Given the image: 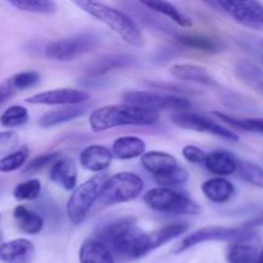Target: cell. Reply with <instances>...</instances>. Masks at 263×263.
I'll list each match as a JSON object with an SVG mask.
<instances>
[{
  "label": "cell",
  "instance_id": "6da1fadb",
  "mask_svg": "<svg viewBox=\"0 0 263 263\" xmlns=\"http://www.w3.org/2000/svg\"><path fill=\"white\" fill-rule=\"evenodd\" d=\"M97 235V240L122 261L140 258L153 251L149 233L140 230L133 217L118 218L103 225Z\"/></svg>",
  "mask_w": 263,
  "mask_h": 263
},
{
  "label": "cell",
  "instance_id": "7a4b0ae2",
  "mask_svg": "<svg viewBox=\"0 0 263 263\" xmlns=\"http://www.w3.org/2000/svg\"><path fill=\"white\" fill-rule=\"evenodd\" d=\"M159 121V112L130 104L105 105L90 113L89 123L94 133L125 126H153Z\"/></svg>",
  "mask_w": 263,
  "mask_h": 263
},
{
  "label": "cell",
  "instance_id": "3957f363",
  "mask_svg": "<svg viewBox=\"0 0 263 263\" xmlns=\"http://www.w3.org/2000/svg\"><path fill=\"white\" fill-rule=\"evenodd\" d=\"M74 4L81 8L85 13L97 18L102 23L117 33L126 44L139 48L144 44L143 33L140 27L133 17L117 8L109 7L99 2H74Z\"/></svg>",
  "mask_w": 263,
  "mask_h": 263
},
{
  "label": "cell",
  "instance_id": "277c9868",
  "mask_svg": "<svg viewBox=\"0 0 263 263\" xmlns=\"http://www.w3.org/2000/svg\"><path fill=\"white\" fill-rule=\"evenodd\" d=\"M143 189L144 181L139 175L120 172L104 180L98 202L103 205L131 202L141 194Z\"/></svg>",
  "mask_w": 263,
  "mask_h": 263
},
{
  "label": "cell",
  "instance_id": "5b68a950",
  "mask_svg": "<svg viewBox=\"0 0 263 263\" xmlns=\"http://www.w3.org/2000/svg\"><path fill=\"white\" fill-rule=\"evenodd\" d=\"M100 43V37L94 32H82L73 36L58 39L45 46L44 54L55 62H71L94 50Z\"/></svg>",
  "mask_w": 263,
  "mask_h": 263
},
{
  "label": "cell",
  "instance_id": "8992f818",
  "mask_svg": "<svg viewBox=\"0 0 263 263\" xmlns=\"http://www.w3.org/2000/svg\"><path fill=\"white\" fill-rule=\"evenodd\" d=\"M105 179L107 177L103 175H97L74 187L66 205L67 217L73 225H79L86 218L92 205L99 199L100 190Z\"/></svg>",
  "mask_w": 263,
  "mask_h": 263
},
{
  "label": "cell",
  "instance_id": "52a82bcc",
  "mask_svg": "<svg viewBox=\"0 0 263 263\" xmlns=\"http://www.w3.org/2000/svg\"><path fill=\"white\" fill-rule=\"evenodd\" d=\"M144 203L152 210L175 215H198L200 208L193 199L182 193L168 187H154L143 198Z\"/></svg>",
  "mask_w": 263,
  "mask_h": 263
},
{
  "label": "cell",
  "instance_id": "ba28073f",
  "mask_svg": "<svg viewBox=\"0 0 263 263\" xmlns=\"http://www.w3.org/2000/svg\"><path fill=\"white\" fill-rule=\"evenodd\" d=\"M126 104L135 107L145 108V109L156 110H174L176 113L187 112L192 108V103L185 97L174 94H163L159 91H140V90H130L126 91L122 97Z\"/></svg>",
  "mask_w": 263,
  "mask_h": 263
},
{
  "label": "cell",
  "instance_id": "9c48e42d",
  "mask_svg": "<svg viewBox=\"0 0 263 263\" xmlns=\"http://www.w3.org/2000/svg\"><path fill=\"white\" fill-rule=\"evenodd\" d=\"M210 7L216 8L231 20L244 27L263 31V4L259 2H210Z\"/></svg>",
  "mask_w": 263,
  "mask_h": 263
},
{
  "label": "cell",
  "instance_id": "30bf717a",
  "mask_svg": "<svg viewBox=\"0 0 263 263\" xmlns=\"http://www.w3.org/2000/svg\"><path fill=\"white\" fill-rule=\"evenodd\" d=\"M249 233H252V229L246 228V226H241V228L207 226V228L199 229L190 235L185 236L179 247L175 249V253H182V252L200 243H205V241H235Z\"/></svg>",
  "mask_w": 263,
  "mask_h": 263
},
{
  "label": "cell",
  "instance_id": "8fae6325",
  "mask_svg": "<svg viewBox=\"0 0 263 263\" xmlns=\"http://www.w3.org/2000/svg\"><path fill=\"white\" fill-rule=\"evenodd\" d=\"M171 120L177 127L185 128V130L198 131V133H207V134H211V135H215L217 136V138L225 139V140H229V141L239 140L238 134L229 130L228 127L215 122V121L210 120V118L204 117V116L197 115V113H190V112L175 113V115L171 117Z\"/></svg>",
  "mask_w": 263,
  "mask_h": 263
},
{
  "label": "cell",
  "instance_id": "7c38bea8",
  "mask_svg": "<svg viewBox=\"0 0 263 263\" xmlns=\"http://www.w3.org/2000/svg\"><path fill=\"white\" fill-rule=\"evenodd\" d=\"M90 99L87 92L77 89H54L41 91L39 94L27 98L26 102L35 105H62V107H73V105L86 104Z\"/></svg>",
  "mask_w": 263,
  "mask_h": 263
},
{
  "label": "cell",
  "instance_id": "4fadbf2b",
  "mask_svg": "<svg viewBox=\"0 0 263 263\" xmlns=\"http://www.w3.org/2000/svg\"><path fill=\"white\" fill-rule=\"evenodd\" d=\"M258 236L252 231L233 241L228 252L229 263H257L259 253Z\"/></svg>",
  "mask_w": 263,
  "mask_h": 263
},
{
  "label": "cell",
  "instance_id": "5bb4252c",
  "mask_svg": "<svg viewBox=\"0 0 263 263\" xmlns=\"http://www.w3.org/2000/svg\"><path fill=\"white\" fill-rule=\"evenodd\" d=\"M35 247L28 239H14L0 244V261L4 263H31Z\"/></svg>",
  "mask_w": 263,
  "mask_h": 263
},
{
  "label": "cell",
  "instance_id": "9a60e30c",
  "mask_svg": "<svg viewBox=\"0 0 263 263\" xmlns=\"http://www.w3.org/2000/svg\"><path fill=\"white\" fill-rule=\"evenodd\" d=\"M134 63H135V59L128 54H107V55L99 57L91 64H89L85 74L87 77H100L115 69L133 66Z\"/></svg>",
  "mask_w": 263,
  "mask_h": 263
},
{
  "label": "cell",
  "instance_id": "2e32d148",
  "mask_svg": "<svg viewBox=\"0 0 263 263\" xmlns=\"http://www.w3.org/2000/svg\"><path fill=\"white\" fill-rule=\"evenodd\" d=\"M49 177L54 184L61 186L62 189L67 190V192L74 190V187L77 186L76 164L72 159L59 157L50 166Z\"/></svg>",
  "mask_w": 263,
  "mask_h": 263
},
{
  "label": "cell",
  "instance_id": "e0dca14e",
  "mask_svg": "<svg viewBox=\"0 0 263 263\" xmlns=\"http://www.w3.org/2000/svg\"><path fill=\"white\" fill-rule=\"evenodd\" d=\"M113 154L103 145L86 146L80 154V164L90 172H102L112 163Z\"/></svg>",
  "mask_w": 263,
  "mask_h": 263
},
{
  "label": "cell",
  "instance_id": "ac0fdd59",
  "mask_svg": "<svg viewBox=\"0 0 263 263\" xmlns=\"http://www.w3.org/2000/svg\"><path fill=\"white\" fill-rule=\"evenodd\" d=\"M171 74L175 79L180 80V81L195 82V84L204 85V86L208 87L218 86L217 81L213 79L210 71L203 68V67L197 66V64H175L171 68Z\"/></svg>",
  "mask_w": 263,
  "mask_h": 263
},
{
  "label": "cell",
  "instance_id": "d6986e66",
  "mask_svg": "<svg viewBox=\"0 0 263 263\" xmlns=\"http://www.w3.org/2000/svg\"><path fill=\"white\" fill-rule=\"evenodd\" d=\"M174 39L181 45L193 49V50L200 51V53L217 54L221 53L223 49V45L218 40L210 37V36L198 35V33L179 32L177 31L174 35Z\"/></svg>",
  "mask_w": 263,
  "mask_h": 263
},
{
  "label": "cell",
  "instance_id": "ffe728a7",
  "mask_svg": "<svg viewBox=\"0 0 263 263\" xmlns=\"http://www.w3.org/2000/svg\"><path fill=\"white\" fill-rule=\"evenodd\" d=\"M238 161L235 156L225 151L211 152L205 156L204 167L213 175L229 176L238 170Z\"/></svg>",
  "mask_w": 263,
  "mask_h": 263
},
{
  "label": "cell",
  "instance_id": "44dd1931",
  "mask_svg": "<svg viewBox=\"0 0 263 263\" xmlns=\"http://www.w3.org/2000/svg\"><path fill=\"white\" fill-rule=\"evenodd\" d=\"M87 110H89V105L87 104L63 107L55 110H50V112L41 116L40 120H39V126L44 128L54 127V126L62 125V123L69 122V121H73L76 118L82 117Z\"/></svg>",
  "mask_w": 263,
  "mask_h": 263
},
{
  "label": "cell",
  "instance_id": "7402d4cb",
  "mask_svg": "<svg viewBox=\"0 0 263 263\" xmlns=\"http://www.w3.org/2000/svg\"><path fill=\"white\" fill-rule=\"evenodd\" d=\"M141 164L146 171L153 174L154 176H159L179 166V162L172 154L153 151L141 156Z\"/></svg>",
  "mask_w": 263,
  "mask_h": 263
},
{
  "label": "cell",
  "instance_id": "603a6c76",
  "mask_svg": "<svg viewBox=\"0 0 263 263\" xmlns=\"http://www.w3.org/2000/svg\"><path fill=\"white\" fill-rule=\"evenodd\" d=\"M80 263H116L109 249L97 239H86L79 252Z\"/></svg>",
  "mask_w": 263,
  "mask_h": 263
},
{
  "label": "cell",
  "instance_id": "cb8c5ba5",
  "mask_svg": "<svg viewBox=\"0 0 263 263\" xmlns=\"http://www.w3.org/2000/svg\"><path fill=\"white\" fill-rule=\"evenodd\" d=\"M202 192L211 202L225 203L233 198L235 187L229 180L223 177H213L203 182Z\"/></svg>",
  "mask_w": 263,
  "mask_h": 263
},
{
  "label": "cell",
  "instance_id": "d4e9b609",
  "mask_svg": "<svg viewBox=\"0 0 263 263\" xmlns=\"http://www.w3.org/2000/svg\"><path fill=\"white\" fill-rule=\"evenodd\" d=\"M234 71L241 82L263 95V69L257 64L249 61H239L236 62Z\"/></svg>",
  "mask_w": 263,
  "mask_h": 263
},
{
  "label": "cell",
  "instance_id": "484cf974",
  "mask_svg": "<svg viewBox=\"0 0 263 263\" xmlns=\"http://www.w3.org/2000/svg\"><path fill=\"white\" fill-rule=\"evenodd\" d=\"M144 140L136 136H121L113 141L112 154L120 159H134L145 153Z\"/></svg>",
  "mask_w": 263,
  "mask_h": 263
},
{
  "label": "cell",
  "instance_id": "4316f807",
  "mask_svg": "<svg viewBox=\"0 0 263 263\" xmlns=\"http://www.w3.org/2000/svg\"><path fill=\"white\" fill-rule=\"evenodd\" d=\"M13 217L18 229L28 235H37L44 229L43 217L25 205H17L13 211Z\"/></svg>",
  "mask_w": 263,
  "mask_h": 263
},
{
  "label": "cell",
  "instance_id": "83f0119b",
  "mask_svg": "<svg viewBox=\"0 0 263 263\" xmlns=\"http://www.w3.org/2000/svg\"><path fill=\"white\" fill-rule=\"evenodd\" d=\"M143 7H145L146 9L152 10V12H156L158 14L166 15L167 18H170L171 21H174L176 25L181 26V27H192L193 21L185 14L182 10H180L176 5L171 4V3L167 2H143L140 3Z\"/></svg>",
  "mask_w": 263,
  "mask_h": 263
},
{
  "label": "cell",
  "instance_id": "f1b7e54d",
  "mask_svg": "<svg viewBox=\"0 0 263 263\" xmlns=\"http://www.w3.org/2000/svg\"><path fill=\"white\" fill-rule=\"evenodd\" d=\"M187 230H189V226L186 223H170V225L163 226L158 230L152 231V233H149L152 249L159 248L172 239L185 234Z\"/></svg>",
  "mask_w": 263,
  "mask_h": 263
},
{
  "label": "cell",
  "instance_id": "f546056e",
  "mask_svg": "<svg viewBox=\"0 0 263 263\" xmlns=\"http://www.w3.org/2000/svg\"><path fill=\"white\" fill-rule=\"evenodd\" d=\"M9 5L22 12L36 14H53L58 9L55 3L50 0H12Z\"/></svg>",
  "mask_w": 263,
  "mask_h": 263
},
{
  "label": "cell",
  "instance_id": "4dcf8cb0",
  "mask_svg": "<svg viewBox=\"0 0 263 263\" xmlns=\"http://www.w3.org/2000/svg\"><path fill=\"white\" fill-rule=\"evenodd\" d=\"M130 7H133V12L135 13L136 17L141 21V23L146 25L148 27L153 28V30H158L163 33H168V35L174 36L177 32L176 30L170 27L164 21L159 20L156 15L152 14V12L149 9H146L145 7H143L141 4H130Z\"/></svg>",
  "mask_w": 263,
  "mask_h": 263
},
{
  "label": "cell",
  "instance_id": "1f68e13d",
  "mask_svg": "<svg viewBox=\"0 0 263 263\" xmlns=\"http://www.w3.org/2000/svg\"><path fill=\"white\" fill-rule=\"evenodd\" d=\"M30 120L27 108L23 105H12L0 116V125L5 128H17L26 125Z\"/></svg>",
  "mask_w": 263,
  "mask_h": 263
},
{
  "label": "cell",
  "instance_id": "d6a6232c",
  "mask_svg": "<svg viewBox=\"0 0 263 263\" xmlns=\"http://www.w3.org/2000/svg\"><path fill=\"white\" fill-rule=\"evenodd\" d=\"M216 117L220 118L221 121L226 123H230L234 127L239 128L241 131H247V133H253L263 135V118H234L230 116L222 115L220 112H215Z\"/></svg>",
  "mask_w": 263,
  "mask_h": 263
},
{
  "label": "cell",
  "instance_id": "836d02e7",
  "mask_svg": "<svg viewBox=\"0 0 263 263\" xmlns=\"http://www.w3.org/2000/svg\"><path fill=\"white\" fill-rule=\"evenodd\" d=\"M236 172L243 181L263 189V168L259 164L249 161H238Z\"/></svg>",
  "mask_w": 263,
  "mask_h": 263
},
{
  "label": "cell",
  "instance_id": "e575fe53",
  "mask_svg": "<svg viewBox=\"0 0 263 263\" xmlns=\"http://www.w3.org/2000/svg\"><path fill=\"white\" fill-rule=\"evenodd\" d=\"M28 154H30V151L26 146H22V148L17 149V151H13L10 153L5 154L4 157L0 158V172L9 174V172L20 170L27 162Z\"/></svg>",
  "mask_w": 263,
  "mask_h": 263
},
{
  "label": "cell",
  "instance_id": "d590c367",
  "mask_svg": "<svg viewBox=\"0 0 263 263\" xmlns=\"http://www.w3.org/2000/svg\"><path fill=\"white\" fill-rule=\"evenodd\" d=\"M154 180L159 185V187L171 189V187L181 186V185L186 184V181L189 180V172L179 164V166L172 168L171 171L166 172V174L154 176Z\"/></svg>",
  "mask_w": 263,
  "mask_h": 263
},
{
  "label": "cell",
  "instance_id": "8d00e7d4",
  "mask_svg": "<svg viewBox=\"0 0 263 263\" xmlns=\"http://www.w3.org/2000/svg\"><path fill=\"white\" fill-rule=\"evenodd\" d=\"M41 194V182L37 179H30L18 184L13 189V197L17 200H35Z\"/></svg>",
  "mask_w": 263,
  "mask_h": 263
},
{
  "label": "cell",
  "instance_id": "74e56055",
  "mask_svg": "<svg viewBox=\"0 0 263 263\" xmlns=\"http://www.w3.org/2000/svg\"><path fill=\"white\" fill-rule=\"evenodd\" d=\"M61 157L58 152H51V153H44L41 156L35 157L32 161L28 162L23 168V175H35L37 172L43 171L45 167L51 166L57 159Z\"/></svg>",
  "mask_w": 263,
  "mask_h": 263
},
{
  "label": "cell",
  "instance_id": "f35d334b",
  "mask_svg": "<svg viewBox=\"0 0 263 263\" xmlns=\"http://www.w3.org/2000/svg\"><path fill=\"white\" fill-rule=\"evenodd\" d=\"M10 80L15 90H26L37 85L40 81V74L36 71H22L10 77Z\"/></svg>",
  "mask_w": 263,
  "mask_h": 263
},
{
  "label": "cell",
  "instance_id": "ab89813d",
  "mask_svg": "<svg viewBox=\"0 0 263 263\" xmlns=\"http://www.w3.org/2000/svg\"><path fill=\"white\" fill-rule=\"evenodd\" d=\"M18 135L14 131H2L0 133V157L10 153L13 148L17 145Z\"/></svg>",
  "mask_w": 263,
  "mask_h": 263
},
{
  "label": "cell",
  "instance_id": "60d3db41",
  "mask_svg": "<svg viewBox=\"0 0 263 263\" xmlns=\"http://www.w3.org/2000/svg\"><path fill=\"white\" fill-rule=\"evenodd\" d=\"M205 156H207V154H205L202 149L198 148V146L186 145L182 149V157H184L189 163L204 164Z\"/></svg>",
  "mask_w": 263,
  "mask_h": 263
},
{
  "label": "cell",
  "instance_id": "b9f144b4",
  "mask_svg": "<svg viewBox=\"0 0 263 263\" xmlns=\"http://www.w3.org/2000/svg\"><path fill=\"white\" fill-rule=\"evenodd\" d=\"M149 86L154 87V89H158L162 90L163 92H168V94L174 95L176 94H193V91L187 87L184 86H177V85H171V84H167V82H157V81H151Z\"/></svg>",
  "mask_w": 263,
  "mask_h": 263
},
{
  "label": "cell",
  "instance_id": "7bdbcfd3",
  "mask_svg": "<svg viewBox=\"0 0 263 263\" xmlns=\"http://www.w3.org/2000/svg\"><path fill=\"white\" fill-rule=\"evenodd\" d=\"M15 91H17V90L13 86L12 80L8 79L5 80V81H3L2 84H0V107H2L3 104H5L8 100L12 99L13 95L15 94Z\"/></svg>",
  "mask_w": 263,
  "mask_h": 263
},
{
  "label": "cell",
  "instance_id": "ee69618b",
  "mask_svg": "<svg viewBox=\"0 0 263 263\" xmlns=\"http://www.w3.org/2000/svg\"><path fill=\"white\" fill-rule=\"evenodd\" d=\"M257 263H263V247L258 253V259H257Z\"/></svg>",
  "mask_w": 263,
  "mask_h": 263
},
{
  "label": "cell",
  "instance_id": "f6af8a7d",
  "mask_svg": "<svg viewBox=\"0 0 263 263\" xmlns=\"http://www.w3.org/2000/svg\"><path fill=\"white\" fill-rule=\"evenodd\" d=\"M2 240H3V234L2 231H0V244H2Z\"/></svg>",
  "mask_w": 263,
  "mask_h": 263
},
{
  "label": "cell",
  "instance_id": "bcb514c9",
  "mask_svg": "<svg viewBox=\"0 0 263 263\" xmlns=\"http://www.w3.org/2000/svg\"><path fill=\"white\" fill-rule=\"evenodd\" d=\"M262 62H263V58H262Z\"/></svg>",
  "mask_w": 263,
  "mask_h": 263
}]
</instances>
